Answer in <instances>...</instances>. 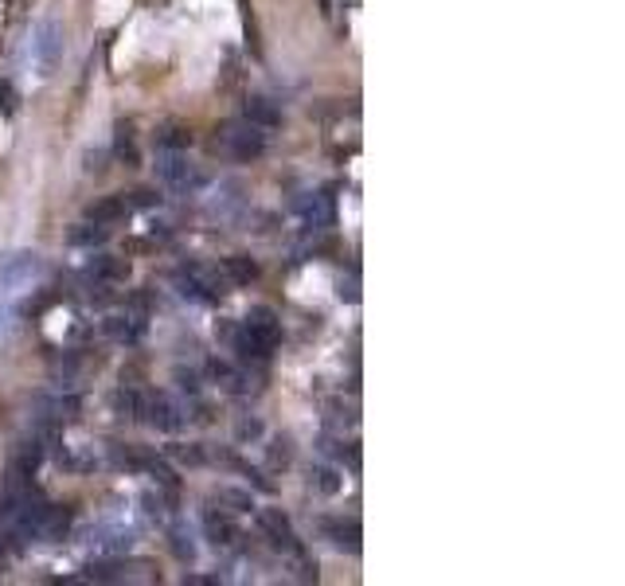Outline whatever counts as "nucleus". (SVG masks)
Segmentation results:
<instances>
[{"mask_svg": "<svg viewBox=\"0 0 625 586\" xmlns=\"http://www.w3.org/2000/svg\"><path fill=\"white\" fill-rule=\"evenodd\" d=\"M336 286H340V289H336V293H340V298H348V301H360V289H356V278H348V281H345V278H340V281H336Z\"/></svg>", "mask_w": 625, "mask_h": 586, "instance_id": "obj_30", "label": "nucleus"}, {"mask_svg": "<svg viewBox=\"0 0 625 586\" xmlns=\"http://www.w3.org/2000/svg\"><path fill=\"white\" fill-rule=\"evenodd\" d=\"M293 211H298V219H301V227H309V231H325V227H333V196H325V192H305L293 199Z\"/></svg>", "mask_w": 625, "mask_h": 586, "instance_id": "obj_8", "label": "nucleus"}, {"mask_svg": "<svg viewBox=\"0 0 625 586\" xmlns=\"http://www.w3.org/2000/svg\"><path fill=\"white\" fill-rule=\"evenodd\" d=\"M321 453L333 457V462H348L352 469L360 465V450H356V445H345L340 438H321Z\"/></svg>", "mask_w": 625, "mask_h": 586, "instance_id": "obj_22", "label": "nucleus"}, {"mask_svg": "<svg viewBox=\"0 0 625 586\" xmlns=\"http://www.w3.org/2000/svg\"><path fill=\"white\" fill-rule=\"evenodd\" d=\"M102 333L117 344H137L145 336V301H133L125 313H110L102 321Z\"/></svg>", "mask_w": 625, "mask_h": 586, "instance_id": "obj_6", "label": "nucleus"}, {"mask_svg": "<svg viewBox=\"0 0 625 586\" xmlns=\"http://www.w3.org/2000/svg\"><path fill=\"white\" fill-rule=\"evenodd\" d=\"M239 328H243L246 336H251V344L262 352V356H270V352L278 348V340H281V325H278L274 309H266V305H258V309L246 313Z\"/></svg>", "mask_w": 625, "mask_h": 586, "instance_id": "obj_5", "label": "nucleus"}, {"mask_svg": "<svg viewBox=\"0 0 625 586\" xmlns=\"http://www.w3.org/2000/svg\"><path fill=\"white\" fill-rule=\"evenodd\" d=\"M321 536L333 544L336 551H348V555H360V539H363V527H360V520H345V516H325L321 520Z\"/></svg>", "mask_w": 625, "mask_h": 586, "instance_id": "obj_9", "label": "nucleus"}, {"mask_svg": "<svg viewBox=\"0 0 625 586\" xmlns=\"http://www.w3.org/2000/svg\"><path fill=\"white\" fill-rule=\"evenodd\" d=\"M211 380H216L223 391H251V387H246V375H239L231 363H219V360H211Z\"/></svg>", "mask_w": 625, "mask_h": 586, "instance_id": "obj_19", "label": "nucleus"}, {"mask_svg": "<svg viewBox=\"0 0 625 586\" xmlns=\"http://www.w3.org/2000/svg\"><path fill=\"white\" fill-rule=\"evenodd\" d=\"M216 500L231 504V512H251V508H254L251 492H243V489H219V492H216Z\"/></svg>", "mask_w": 625, "mask_h": 586, "instance_id": "obj_25", "label": "nucleus"}, {"mask_svg": "<svg viewBox=\"0 0 625 586\" xmlns=\"http://www.w3.org/2000/svg\"><path fill=\"white\" fill-rule=\"evenodd\" d=\"M188 145H192V129H188L184 122H164V125H157V149L184 152Z\"/></svg>", "mask_w": 625, "mask_h": 586, "instance_id": "obj_17", "label": "nucleus"}, {"mask_svg": "<svg viewBox=\"0 0 625 586\" xmlns=\"http://www.w3.org/2000/svg\"><path fill=\"white\" fill-rule=\"evenodd\" d=\"M16 90H12V82H0V114H12L16 110Z\"/></svg>", "mask_w": 625, "mask_h": 586, "instance_id": "obj_28", "label": "nucleus"}, {"mask_svg": "<svg viewBox=\"0 0 625 586\" xmlns=\"http://www.w3.org/2000/svg\"><path fill=\"white\" fill-rule=\"evenodd\" d=\"M32 67H35V75L40 78H51L55 75V67H59V59H63V28H59L55 20H43V23H35V32H32Z\"/></svg>", "mask_w": 625, "mask_h": 586, "instance_id": "obj_4", "label": "nucleus"}, {"mask_svg": "<svg viewBox=\"0 0 625 586\" xmlns=\"http://www.w3.org/2000/svg\"><path fill=\"white\" fill-rule=\"evenodd\" d=\"M20 16V0H0V28H8Z\"/></svg>", "mask_w": 625, "mask_h": 586, "instance_id": "obj_29", "label": "nucleus"}, {"mask_svg": "<svg viewBox=\"0 0 625 586\" xmlns=\"http://www.w3.org/2000/svg\"><path fill=\"white\" fill-rule=\"evenodd\" d=\"M243 117H246V122H254V125H262V129L281 125V110L270 98H258V94L243 102Z\"/></svg>", "mask_w": 625, "mask_h": 586, "instance_id": "obj_15", "label": "nucleus"}, {"mask_svg": "<svg viewBox=\"0 0 625 586\" xmlns=\"http://www.w3.org/2000/svg\"><path fill=\"white\" fill-rule=\"evenodd\" d=\"M47 278V262L35 251H8L0 254V289L5 293H23L40 286Z\"/></svg>", "mask_w": 625, "mask_h": 586, "instance_id": "obj_1", "label": "nucleus"}, {"mask_svg": "<svg viewBox=\"0 0 625 586\" xmlns=\"http://www.w3.org/2000/svg\"><path fill=\"white\" fill-rule=\"evenodd\" d=\"M204 532H207L211 544L223 547V551L239 547V539H243V536H239V527H234V524L227 520V516L216 512V508H207V512H204Z\"/></svg>", "mask_w": 625, "mask_h": 586, "instance_id": "obj_12", "label": "nucleus"}, {"mask_svg": "<svg viewBox=\"0 0 625 586\" xmlns=\"http://www.w3.org/2000/svg\"><path fill=\"white\" fill-rule=\"evenodd\" d=\"M258 527L270 536V544H274L281 555H293V551H301V539H298V532H293V524H290V516L281 512V508H262V512H258Z\"/></svg>", "mask_w": 625, "mask_h": 586, "instance_id": "obj_7", "label": "nucleus"}, {"mask_svg": "<svg viewBox=\"0 0 625 586\" xmlns=\"http://www.w3.org/2000/svg\"><path fill=\"white\" fill-rule=\"evenodd\" d=\"M152 169H157V180L169 184L172 192H199V188H204V172L176 149H161Z\"/></svg>", "mask_w": 625, "mask_h": 586, "instance_id": "obj_2", "label": "nucleus"}, {"mask_svg": "<svg viewBox=\"0 0 625 586\" xmlns=\"http://www.w3.org/2000/svg\"><path fill=\"white\" fill-rule=\"evenodd\" d=\"M328 410V422H333V426H340V430H352V426H356V407H345V403H328L325 407Z\"/></svg>", "mask_w": 625, "mask_h": 586, "instance_id": "obj_24", "label": "nucleus"}, {"mask_svg": "<svg viewBox=\"0 0 625 586\" xmlns=\"http://www.w3.org/2000/svg\"><path fill=\"white\" fill-rule=\"evenodd\" d=\"M90 544L98 555H129L137 544V532L133 527H98V532H90Z\"/></svg>", "mask_w": 625, "mask_h": 586, "instance_id": "obj_10", "label": "nucleus"}, {"mask_svg": "<svg viewBox=\"0 0 625 586\" xmlns=\"http://www.w3.org/2000/svg\"><path fill=\"white\" fill-rule=\"evenodd\" d=\"M8 333H12V313L0 309V340H8Z\"/></svg>", "mask_w": 625, "mask_h": 586, "instance_id": "obj_33", "label": "nucleus"}, {"mask_svg": "<svg viewBox=\"0 0 625 586\" xmlns=\"http://www.w3.org/2000/svg\"><path fill=\"white\" fill-rule=\"evenodd\" d=\"M40 407H43V418L47 422H70V418H78V398L75 395H51V398H40Z\"/></svg>", "mask_w": 625, "mask_h": 586, "instance_id": "obj_16", "label": "nucleus"}, {"mask_svg": "<svg viewBox=\"0 0 625 586\" xmlns=\"http://www.w3.org/2000/svg\"><path fill=\"white\" fill-rule=\"evenodd\" d=\"M176 462H188V465H204V450H199V445H172L169 450Z\"/></svg>", "mask_w": 625, "mask_h": 586, "instance_id": "obj_27", "label": "nucleus"}, {"mask_svg": "<svg viewBox=\"0 0 625 586\" xmlns=\"http://www.w3.org/2000/svg\"><path fill=\"white\" fill-rule=\"evenodd\" d=\"M309 485L317 492H325V497H336V492L345 489V473H340L336 465H313L309 469Z\"/></svg>", "mask_w": 625, "mask_h": 586, "instance_id": "obj_18", "label": "nucleus"}, {"mask_svg": "<svg viewBox=\"0 0 625 586\" xmlns=\"http://www.w3.org/2000/svg\"><path fill=\"white\" fill-rule=\"evenodd\" d=\"M223 270H227V278L234 281V286H251V281L258 278V266H254L246 254H231V258H227V266H223Z\"/></svg>", "mask_w": 625, "mask_h": 586, "instance_id": "obj_20", "label": "nucleus"}, {"mask_svg": "<svg viewBox=\"0 0 625 586\" xmlns=\"http://www.w3.org/2000/svg\"><path fill=\"white\" fill-rule=\"evenodd\" d=\"M145 415H149V422L157 430H180L184 426V407L176 403V398H169V395H152V398H145Z\"/></svg>", "mask_w": 625, "mask_h": 586, "instance_id": "obj_11", "label": "nucleus"}, {"mask_svg": "<svg viewBox=\"0 0 625 586\" xmlns=\"http://www.w3.org/2000/svg\"><path fill=\"white\" fill-rule=\"evenodd\" d=\"M172 551H176V555H180V559L192 563V559H196V544H192V536L176 527V532H172Z\"/></svg>", "mask_w": 625, "mask_h": 586, "instance_id": "obj_26", "label": "nucleus"}, {"mask_svg": "<svg viewBox=\"0 0 625 586\" xmlns=\"http://www.w3.org/2000/svg\"><path fill=\"white\" fill-rule=\"evenodd\" d=\"M219 145L223 152H231L234 160H258L266 152V129L254 125V122H231L219 129Z\"/></svg>", "mask_w": 625, "mask_h": 586, "instance_id": "obj_3", "label": "nucleus"}, {"mask_svg": "<svg viewBox=\"0 0 625 586\" xmlns=\"http://www.w3.org/2000/svg\"><path fill=\"white\" fill-rule=\"evenodd\" d=\"M129 211H133L129 196H106V199H98V204L87 207V219H90V223H102V227H110V223L125 219Z\"/></svg>", "mask_w": 625, "mask_h": 586, "instance_id": "obj_13", "label": "nucleus"}, {"mask_svg": "<svg viewBox=\"0 0 625 586\" xmlns=\"http://www.w3.org/2000/svg\"><path fill=\"white\" fill-rule=\"evenodd\" d=\"M114 152H117V160H125V164H137V141H133V125H117V137H114Z\"/></svg>", "mask_w": 625, "mask_h": 586, "instance_id": "obj_23", "label": "nucleus"}, {"mask_svg": "<svg viewBox=\"0 0 625 586\" xmlns=\"http://www.w3.org/2000/svg\"><path fill=\"white\" fill-rule=\"evenodd\" d=\"M258 434H262V422H239V442H246V438H258Z\"/></svg>", "mask_w": 625, "mask_h": 586, "instance_id": "obj_31", "label": "nucleus"}, {"mask_svg": "<svg viewBox=\"0 0 625 586\" xmlns=\"http://www.w3.org/2000/svg\"><path fill=\"white\" fill-rule=\"evenodd\" d=\"M102 160L106 152H87V172H102Z\"/></svg>", "mask_w": 625, "mask_h": 586, "instance_id": "obj_32", "label": "nucleus"}, {"mask_svg": "<svg viewBox=\"0 0 625 586\" xmlns=\"http://www.w3.org/2000/svg\"><path fill=\"white\" fill-rule=\"evenodd\" d=\"M106 239H110V227H102V223H90L78 231H70V246H102Z\"/></svg>", "mask_w": 625, "mask_h": 586, "instance_id": "obj_21", "label": "nucleus"}, {"mask_svg": "<svg viewBox=\"0 0 625 586\" xmlns=\"http://www.w3.org/2000/svg\"><path fill=\"white\" fill-rule=\"evenodd\" d=\"M87 274L94 281H102V286H110V281H125L129 278V262H125V258H114V254H94L90 266H87Z\"/></svg>", "mask_w": 625, "mask_h": 586, "instance_id": "obj_14", "label": "nucleus"}]
</instances>
